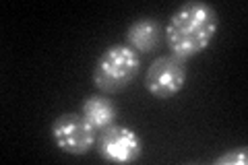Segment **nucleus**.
Instances as JSON below:
<instances>
[{"mask_svg":"<svg viewBox=\"0 0 248 165\" xmlns=\"http://www.w3.org/2000/svg\"><path fill=\"white\" fill-rule=\"evenodd\" d=\"M161 39H164V25L151 17L137 19L126 31V45H130L139 56L153 52Z\"/></svg>","mask_w":248,"mask_h":165,"instance_id":"6","label":"nucleus"},{"mask_svg":"<svg viewBox=\"0 0 248 165\" xmlns=\"http://www.w3.org/2000/svg\"><path fill=\"white\" fill-rule=\"evenodd\" d=\"M186 76H188L186 60L174 56V54H164V56H157L149 64L143 85L153 97L168 99L182 91Z\"/></svg>","mask_w":248,"mask_h":165,"instance_id":"3","label":"nucleus"},{"mask_svg":"<svg viewBox=\"0 0 248 165\" xmlns=\"http://www.w3.org/2000/svg\"><path fill=\"white\" fill-rule=\"evenodd\" d=\"M52 138L60 151L68 155H85L97 143V130L83 114H62L52 124Z\"/></svg>","mask_w":248,"mask_h":165,"instance_id":"4","label":"nucleus"},{"mask_svg":"<svg viewBox=\"0 0 248 165\" xmlns=\"http://www.w3.org/2000/svg\"><path fill=\"white\" fill-rule=\"evenodd\" d=\"M141 68V56L126 44L110 45L93 66V85L110 95L126 89Z\"/></svg>","mask_w":248,"mask_h":165,"instance_id":"2","label":"nucleus"},{"mask_svg":"<svg viewBox=\"0 0 248 165\" xmlns=\"http://www.w3.org/2000/svg\"><path fill=\"white\" fill-rule=\"evenodd\" d=\"M246 163H248L246 149H234V151H228L215 159V165H246Z\"/></svg>","mask_w":248,"mask_h":165,"instance_id":"8","label":"nucleus"},{"mask_svg":"<svg viewBox=\"0 0 248 165\" xmlns=\"http://www.w3.org/2000/svg\"><path fill=\"white\" fill-rule=\"evenodd\" d=\"M97 149L104 159L114 163H133L141 157L143 143L133 128L110 124L97 132Z\"/></svg>","mask_w":248,"mask_h":165,"instance_id":"5","label":"nucleus"},{"mask_svg":"<svg viewBox=\"0 0 248 165\" xmlns=\"http://www.w3.org/2000/svg\"><path fill=\"white\" fill-rule=\"evenodd\" d=\"M217 27L219 17L211 4L203 0H188L170 15L164 27V39L170 54L188 60L213 42Z\"/></svg>","mask_w":248,"mask_h":165,"instance_id":"1","label":"nucleus"},{"mask_svg":"<svg viewBox=\"0 0 248 165\" xmlns=\"http://www.w3.org/2000/svg\"><path fill=\"white\" fill-rule=\"evenodd\" d=\"M81 114L87 118V122L99 132V130L108 128L110 124H114V120H116V105L106 95H89V97H85V101H83Z\"/></svg>","mask_w":248,"mask_h":165,"instance_id":"7","label":"nucleus"}]
</instances>
